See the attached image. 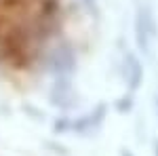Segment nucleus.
<instances>
[{"label":"nucleus","mask_w":158,"mask_h":156,"mask_svg":"<svg viewBox=\"0 0 158 156\" xmlns=\"http://www.w3.org/2000/svg\"><path fill=\"white\" fill-rule=\"evenodd\" d=\"M53 0H0V61L25 65L49 36Z\"/></svg>","instance_id":"obj_1"}]
</instances>
